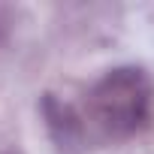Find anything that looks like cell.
<instances>
[{"mask_svg": "<svg viewBox=\"0 0 154 154\" xmlns=\"http://www.w3.org/2000/svg\"><path fill=\"white\" fill-rule=\"evenodd\" d=\"M151 75L142 66H115L88 91L85 124L103 139H130L151 124Z\"/></svg>", "mask_w": 154, "mask_h": 154, "instance_id": "6da1fadb", "label": "cell"}, {"mask_svg": "<svg viewBox=\"0 0 154 154\" xmlns=\"http://www.w3.org/2000/svg\"><path fill=\"white\" fill-rule=\"evenodd\" d=\"M39 109H42L45 127H48V133H51V139H54V145L60 151H79L85 145L88 124H85V118L75 112L69 103L57 100L54 94H45L42 103H39Z\"/></svg>", "mask_w": 154, "mask_h": 154, "instance_id": "7a4b0ae2", "label": "cell"}]
</instances>
